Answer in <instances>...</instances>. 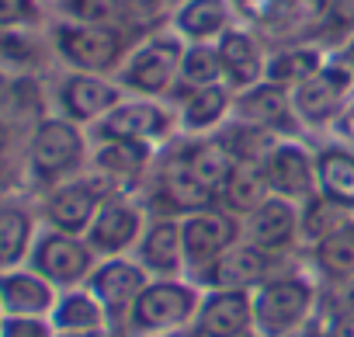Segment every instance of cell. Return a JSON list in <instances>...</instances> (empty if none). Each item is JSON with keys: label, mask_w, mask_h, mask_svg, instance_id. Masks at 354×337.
<instances>
[{"label": "cell", "mask_w": 354, "mask_h": 337, "mask_svg": "<svg viewBox=\"0 0 354 337\" xmlns=\"http://www.w3.org/2000/svg\"><path fill=\"white\" fill-rule=\"evenodd\" d=\"M268 195H271V188H268V181H264L261 163H236L233 174H230L226 185H223V192H219V206L243 219V216L254 212Z\"/></svg>", "instance_id": "obj_32"}, {"label": "cell", "mask_w": 354, "mask_h": 337, "mask_svg": "<svg viewBox=\"0 0 354 337\" xmlns=\"http://www.w3.org/2000/svg\"><path fill=\"white\" fill-rule=\"evenodd\" d=\"M330 136H333V139H340V143H347V146H354V98H351V104L340 111V118L333 122Z\"/></svg>", "instance_id": "obj_41"}, {"label": "cell", "mask_w": 354, "mask_h": 337, "mask_svg": "<svg viewBox=\"0 0 354 337\" xmlns=\"http://www.w3.org/2000/svg\"><path fill=\"white\" fill-rule=\"evenodd\" d=\"M181 240H185V264L188 278L202 275L212 261H219L233 244L243 240V219L223 209L219 202L198 212L181 216Z\"/></svg>", "instance_id": "obj_12"}, {"label": "cell", "mask_w": 354, "mask_h": 337, "mask_svg": "<svg viewBox=\"0 0 354 337\" xmlns=\"http://www.w3.org/2000/svg\"><path fill=\"white\" fill-rule=\"evenodd\" d=\"M4 146H8V132H4V125H0V153H4Z\"/></svg>", "instance_id": "obj_46"}, {"label": "cell", "mask_w": 354, "mask_h": 337, "mask_svg": "<svg viewBox=\"0 0 354 337\" xmlns=\"http://www.w3.org/2000/svg\"><path fill=\"white\" fill-rule=\"evenodd\" d=\"M101 257L91 251V244L77 233H63V230H49L42 226L35 244H32V254H28V268L39 271L46 282H53L59 292L63 289H77V285H87L94 264Z\"/></svg>", "instance_id": "obj_11"}, {"label": "cell", "mask_w": 354, "mask_h": 337, "mask_svg": "<svg viewBox=\"0 0 354 337\" xmlns=\"http://www.w3.org/2000/svg\"><path fill=\"white\" fill-rule=\"evenodd\" d=\"M233 25H236V11L230 0H177L167 18V28L185 46L219 42V35H226Z\"/></svg>", "instance_id": "obj_25"}, {"label": "cell", "mask_w": 354, "mask_h": 337, "mask_svg": "<svg viewBox=\"0 0 354 337\" xmlns=\"http://www.w3.org/2000/svg\"><path fill=\"white\" fill-rule=\"evenodd\" d=\"M91 139H125V143H142L153 149H163L177 136V111L163 98H139L125 94L94 129H87Z\"/></svg>", "instance_id": "obj_8"}, {"label": "cell", "mask_w": 354, "mask_h": 337, "mask_svg": "<svg viewBox=\"0 0 354 337\" xmlns=\"http://www.w3.org/2000/svg\"><path fill=\"white\" fill-rule=\"evenodd\" d=\"M25 167L32 185L42 192L84 174L91 167V132L63 115L39 118L25 146Z\"/></svg>", "instance_id": "obj_2"}, {"label": "cell", "mask_w": 354, "mask_h": 337, "mask_svg": "<svg viewBox=\"0 0 354 337\" xmlns=\"http://www.w3.org/2000/svg\"><path fill=\"white\" fill-rule=\"evenodd\" d=\"M0 337H56L49 316H4Z\"/></svg>", "instance_id": "obj_38"}, {"label": "cell", "mask_w": 354, "mask_h": 337, "mask_svg": "<svg viewBox=\"0 0 354 337\" xmlns=\"http://www.w3.org/2000/svg\"><path fill=\"white\" fill-rule=\"evenodd\" d=\"M216 53H219V66H223V84L230 91H247L254 84L264 80V70H268V53L271 46L247 25H233L226 35H219L216 42Z\"/></svg>", "instance_id": "obj_21"}, {"label": "cell", "mask_w": 354, "mask_h": 337, "mask_svg": "<svg viewBox=\"0 0 354 337\" xmlns=\"http://www.w3.org/2000/svg\"><path fill=\"white\" fill-rule=\"evenodd\" d=\"M56 337H111V330H87V334H56Z\"/></svg>", "instance_id": "obj_44"}, {"label": "cell", "mask_w": 354, "mask_h": 337, "mask_svg": "<svg viewBox=\"0 0 354 337\" xmlns=\"http://www.w3.org/2000/svg\"><path fill=\"white\" fill-rule=\"evenodd\" d=\"M28 53V39L25 32H0V66H11V63H25Z\"/></svg>", "instance_id": "obj_40"}, {"label": "cell", "mask_w": 354, "mask_h": 337, "mask_svg": "<svg viewBox=\"0 0 354 337\" xmlns=\"http://www.w3.org/2000/svg\"><path fill=\"white\" fill-rule=\"evenodd\" d=\"M56 334H87V330H108V313L104 306L94 299V292L87 285L77 289H63L56 295V306L49 313Z\"/></svg>", "instance_id": "obj_30"}, {"label": "cell", "mask_w": 354, "mask_h": 337, "mask_svg": "<svg viewBox=\"0 0 354 337\" xmlns=\"http://www.w3.org/2000/svg\"><path fill=\"white\" fill-rule=\"evenodd\" d=\"M59 289L28 264L0 271V309L4 316H49Z\"/></svg>", "instance_id": "obj_27"}, {"label": "cell", "mask_w": 354, "mask_h": 337, "mask_svg": "<svg viewBox=\"0 0 354 337\" xmlns=\"http://www.w3.org/2000/svg\"><path fill=\"white\" fill-rule=\"evenodd\" d=\"M330 46L316 42V39H295V42H281V46H271L268 53V70H264V80L292 91L299 87L306 77H313L326 60H330Z\"/></svg>", "instance_id": "obj_28"}, {"label": "cell", "mask_w": 354, "mask_h": 337, "mask_svg": "<svg viewBox=\"0 0 354 337\" xmlns=\"http://www.w3.org/2000/svg\"><path fill=\"white\" fill-rule=\"evenodd\" d=\"M139 35L146 32L129 28V25H80V21H63V18L49 28L53 53L59 56L66 70L101 73V77H115L122 70Z\"/></svg>", "instance_id": "obj_3"}, {"label": "cell", "mask_w": 354, "mask_h": 337, "mask_svg": "<svg viewBox=\"0 0 354 337\" xmlns=\"http://www.w3.org/2000/svg\"><path fill=\"white\" fill-rule=\"evenodd\" d=\"M240 337H257V334H254V330H250V334H240Z\"/></svg>", "instance_id": "obj_47"}, {"label": "cell", "mask_w": 354, "mask_h": 337, "mask_svg": "<svg viewBox=\"0 0 354 337\" xmlns=\"http://www.w3.org/2000/svg\"><path fill=\"white\" fill-rule=\"evenodd\" d=\"M149 223V209L136 192H111L94 212L84 240L97 257H125L136 251L142 230Z\"/></svg>", "instance_id": "obj_10"}, {"label": "cell", "mask_w": 354, "mask_h": 337, "mask_svg": "<svg viewBox=\"0 0 354 337\" xmlns=\"http://www.w3.org/2000/svg\"><path fill=\"white\" fill-rule=\"evenodd\" d=\"M209 84H223V66H219L216 42H192V46H185L174 98L185 94V91H195V87H209ZM174 98H170V101H174Z\"/></svg>", "instance_id": "obj_33"}, {"label": "cell", "mask_w": 354, "mask_h": 337, "mask_svg": "<svg viewBox=\"0 0 354 337\" xmlns=\"http://www.w3.org/2000/svg\"><path fill=\"white\" fill-rule=\"evenodd\" d=\"M202 337H240L254 330V292L247 289H202L192 323Z\"/></svg>", "instance_id": "obj_24"}, {"label": "cell", "mask_w": 354, "mask_h": 337, "mask_svg": "<svg viewBox=\"0 0 354 337\" xmlns=\"http://www.w3.org/2000/svg\"><path fill=\"white\" fill-rule=\"evenodd\" d=\"M132 257L142 264L149 278H185V240H181V219L177 216H149Z\"/></svg>", "instance_id": "obj_22"}, {"label": "cell", "mask_w": 354, "mask_h": 337, "mask_svg": "<svg viewBox=\"0 0 354 337\" xmlns=\"http://www.w3.org/2000/svg\"><path fill=\"white\" fill-rule=\"evenodd\" d=\"M202 302V285L185 278H149L136 295L122 337H156L177 327H192Z\"/></svg>", "instance_id": "obj_7"}, {"label": "cell", "mask_w": 354, "mask_h": 337, "mask_svg": "<svg viewBox=\"0 0 354 337\" xmlns=\"http://www.w3.org/2000/svg\"><path fill=\"white\" fill-rule=\"evenodd\" d=\"M42 25L39 0H0V32H28Z\"/></svg>", "instance_id": "obj_36"}, {"label": "cell", "mask_w": 354, "mask_h": 337, "mask_svg": "<svg viewBox=\"0 0 354 337\" xmlns=\"http://www.w3.org/2000/svg\"><path fill=\"white\" fill-rule=\"evenodd\" d=\"M323 285L302 257L281 264L264 285L254 289V334L257 337H302L316 320Z\"/></svg>", "instance_id": "obj_1"}, {"label": "cell", "mask_w": 354, "mask_h": 337, "mask_svg": "<svg viewBox=\"0 0 354 337\" xmlns=\"http://www.w3.org/2000/svg\"><path fill=\"white\" fill-rule=\"evenodd\" d=\"M118 4H122V11L129 15V21H132L139 32H149V28L167 25L174 0H118Z\"/></svg>", "instance_id": "obj_37"}, {"label": "cell", "mask_w": 354, "mask_h": 337, "mask_svg": "<svg viewBox=\"0 0 354 337\" xmlns=\"http://www.w3.org/2000/svg\"><path fill=\"white\" fill-rule=\"evenodd\" d=\"M115 188L97 178L94 171H84L49 192H42V223L49 230H63V233H77L84 237L94 212L101 209V202L111 195Z\"/></svg>", "instance_id": "obj_13"}, {"label": "cell", "mask_w": 354, "mask_h": 337, "mask_svg": "<svg viewBox=\"0 0 354 337\" xmlns=\"http://www.w3.org/2000/svg\"><path fill=\"white\" fill-rule=\"evenodd\" d=\"M125 98V91L118 87L115 77H101V73H77V70H66L56 84V115L84 125V129H94L118 101Z\"/></svg>", "instance_id": "obj_17"}, {"label": "cell", "mask_w": 354, "mask_h": 337, "mask_svg": "<svg viewBox=\"0 0 354 337\" xmlns=\"http://www.w3.org/2000/svg\"><path fill=\"white\" fill-rule=\"evenodd\" d=\"M156 337H202L195 327H177V330H167V334H156Z\"/></svg>", "instance_id": "obj_43"}, {"label": "cell", "mask_w": 354, "mask_h": 337, "mask_svg": "<svg viewBox=\"0 0 354 337\" xmlns=\"http://www.w3.org/2000/svg\"><path fill=\"white\" fill-rule=\"evenodd\" d=\"M271 195L302 206L316 195V139H278L261 160Z\"/></svg>", "instance_id": "obj_14"}, {"label": "cell", "mask_w": 354, "mask_h": 337, "mask_svg": "<svg viewBox=\"0 0 354 337\" xmlns=\"http://www.w3.org/2000/svg\"><path fill=\"white\" fill-rule=\"evenodd\" d=\"M0 323H4V309H0Z\"/></svg>", "instance_id": "obj_48"}, {"label": "cell", "mask_w": 354, "mask_h": 337, "mask_svg": "<svg viewBox=\"0 0 354 337\" xmlns=\"http://www.w3.org/2000/svg\"><path fill=\"white\" fill-rule=\"evenodd\" d=\"M181 56H185V42L177 39L167 25L149 28L146 35H139V42H136L132 53L125 56L122 70L115 73V80H118V87H122L125 94L170 101L174 91H177Z\"/></svg>", "instance_id": "obj_5"}, {"label": "cell", "mask_w": 354, "mask_h": 337, "mask_svg": "<svg viewBox=\"0 0 354 337\" xmlns=\"http://www.w3.org/2000/svg\"><path fill=\"white\" fill-rule=\"evenodd\" d=\"M351 98H354V77L333 53L313 77H306L299 87H292V104H295V115L309 139L330 136L333 122L351 104Z\"/></svg>", "instance_id": "obj_9"}, {"label": "cell", "mask_w": 354, "mask_h": 337, "mask_svg": "<svg viewBox=\"0 0 354 337\" xmlns=\"http://www.w3.org/2000/svg\"><path fill=\"white\" fill-rule=\"evenodd\" d=\"M292 261H295V257H292ZM281 264H288V261L271 257V254H264L261 247L240 240V244H233L219 261H212L202 275H195L192 282H198L202 289H247V292H254V289L264 285Z\"/></svg>", "instance_id": "obj_20"}, {"label": "cell", "mask_w": 354, "mask_h": 337, "mask_svg": "<svg viewBox=\"0 0 354 337\" xmlns=\"http://www.w3.org/2000/svg\"><path fill=\"white\" fill-rule=\"evenodd\" d=\"M233 101H236V91H230L226 84H209V87L177 94L170 101L177 111V132L188 139L216 136L233 118Z\"/></svg>", "instance_id": "obj_23"}, {"label": "cell", "mask_w": 354, "mask_h": 337, "mask_svg": "<svg viewBox=\"0 0 354 337\" xmlns=\"http://www.w3.org/2000/svg\"><path fill=\"white\" fill-rule=\"evenodd\" d=\"M243 240L261 247L271 257L292 261L302 257V244H299V206L278 195H268L254 212L243 216Z\"/></svg>", "instance_id": "obj_18"}, {"label": "cell", "mask_w": 354, "mask_h": 337, "mask_svg": "<svg viewBox=\"0 0 354 337\" xmlns=\"http://www.w3.org/2000/svg\"><path fill=\"white\" fill-rule=\"evenodd\" d=\"M39 223L25 206H0V271L28 264Z\"/></svg>", "instance_id": "obj_31"}, {"label": "cell", "mask_w": 354, "mask_h": 337, "mask_svg": "<svg viewBox=\"0 0 354 337\" xmlns=\"http://www.w3.org/2000/svg\"><path fill=\"white\" fill-rule=\"evenodd\" d=\"M333 56H337V60H340V63L347 66V73L354 77V28H351V32H347V35L340 39V46L333 49Z\"/></svg>", "instance_id": "obj_42"}, {"label": "cell", "mask_w": 354, "mask_h": 337, "mask_svg": "<svg viewBox=\"0 0 354 337\" xmlns=\"http://www.w3.org/2000/svg\"><path fill=\"white\" fill-rule=\"evenodd\" d=\"M316 195L354 212V146L333 136L316 139Z\"/></svg>", "instance_id": "obj_26"}, {"label": "cell", "mask_w": 354, "mask_h": 337, "mask_svg": "<svg viewBox=\"0 0 354 337\" xmlns=\"http://www.w3.org/2000/svg\"><path fill=\"white\" fill-rule=\"evenodd\" d=\"M174 4H177V0H174Z\"/></svg>", "instance_id": "obj_49"}, {"label": "cell", "mask_w": 354, "mask_h": 337, "mask_svg": "<svg viewBox=\"0 0 354 337\" xmlns=\"http://www.w3.org/2000/svg\"><path fill=\"white\" fill-rule=\"evenodd\" d=\"M230 4L240 25L254 28L268 46H281L295 39L323 42L333 0H230Z\"/></svg>", "instance_id": "obj_6"}, {"label": "cell", "mask_w": 354, "mask_h": 337, "mask_svg": "<svg viewBox=\"0 0 354 337\" xmlns=\"http://www.w3.org/2000/svg\"><path fill=\"white\" fill-rule=\"evenodd\" d=\"M142 202L149 209V216H188L198 209L216 206L219 199L198 181V174L192 171V163L185 156V143L177 136L174 143H167L156 153V163L142 185Z\"/></svg>", "instance_id": "obj_4"}, {"label": "cell", "mask_w": 354, "mask_h": 337, "mask_svg": "<svg viewBox=\"0 0 354 337\" xmlns=\"http://www.w3.org/2000/svg\"><path fill=\"white\" fill-rule=\"evenodd\" d=\"M306 268L319 278V285H344L354 282V216L344 219L330 237H323L316 247L302 251Z\"/></svg>", "instance_id": "obj_29"}, {"label": "cell", "mask_w": 354, "mask_h": 337, "mask_svg": "<svg viewBox=\"0 0 354 337\" xmlns=\"http://www.w3.org/2000/svg\"><path fill=\"white\" fill-rule=\"evenodd\" d=\"M233 122H243V125H254L274 139H309L299 115H295V104H292V91L271 84V80H261L247 91L236 94L233 101Z\"/></svg>", "instance_id": "obj_16"}, {"label": "cell", "mask_w": 354, "mask_h": 337, "mask_svg": "<svg viewBox=\"0 0 354 337\" xmlns=\"http://www.w3.org/2000/svg\"><path fill=\"white\" fill-rule=\"evenodd\" d=\"M302 337H326V334H323V330L316 327V320H313V323H309V327L302 330Z\"/></svg>", "instance_id": "obj_45"}, {"label": "cell", "mask_w": 354, "mask_h": 337, "mask_svg": "<svg viewBox=\"0 0 354 337\" xmlns=\"http://www.w3.org/2000/svg\"><path fill=\"white\" fill-rule=\"evenodd\" d=\"M153 146L142 143H125V139H91V167L97 178H104L115 192H142L153 163H156Z\"/></svg>", "instance_id": "obj_19"}, {"label": "cell", "mask_w": 354, "mask_h": 337, "mask_svg": "<svg viewBox=\"0 0 354 337\" xmlns=\"http://www.w3.org/2000/svg\"><path fill=\"white\" fill-rule=\"evenodd\" d=\"M316 327L326 337H354V309H316Z\"/></svg>", "instance_id": "obj_39"}, {"label": "cell", "mask_w": 354, "mask_h": 337, "mask_svg": "<svg viewBox=\"0 0 354 337\" xmlns=\"http://www.w3.org/2000/svg\"><path fill=\"white\" fill-rule=\"evenodd\" d=\"M146 282H149V275L142 271V264L132 254H125V257H101L94 264V271L87 278V289L104 306L111 337H122L129 309H132L136 295L146 289Z\"/></svg>", "instance_id": "obj_15"}, {"label": "cell", "mask_w": 354, "mask_h": 337, "mask_svg": "<svg viewBox=\"0 0 354 337\" xmlns=\"http://www.w3.org/2000/svg\"><path fill=\"white\" fill-rule=\"evenodd\" d=\"M56 15L63 21H80V25H129V15L122 11L118 0H53Z\"/></svg>", "instance_id": "obj_35"}, {"label": "cell", "mask_w": 354, "mask_h": 337, "mask_svg": "<svg viewBox=\"0 0 354 337\" xmlns=\"http://www.w3.org/2000/svg\"><path fill=\"white\" fill-rule=\"evenodd\" d=\"M351 216H354V212H347V209L326 202L323 195H309V199L299 206V244H302V251L316 247L323 237H330V233H333L344 219H351Z\"/></svg>", "instance_id": "obj_34"}]
</instances>
